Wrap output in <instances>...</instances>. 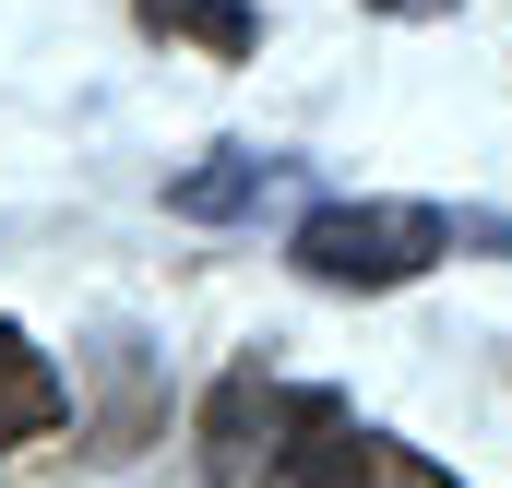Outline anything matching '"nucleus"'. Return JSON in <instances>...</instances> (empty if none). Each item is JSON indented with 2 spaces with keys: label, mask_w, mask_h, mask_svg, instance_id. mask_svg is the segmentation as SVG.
<instances>
[{
  "label": "nucleus",
  "mask_w": 512,
  "mask_h": 488,
  "mask_svg": "<svg viewBox=\"0 0 512 488\" xmlns=\"http://www.w3.org/2000/svg\"><path fill=\"white\" fill-rule=\"evenodd\" d=\"M441 250H453V227L429 203H322V215H298V274H322V286H405Z\"/></svg>",
  "instance_id": "1"
},
{
  "label": "nucleus",
  "mask_w": 512,
  "mask_h": 488,
  "mask_svg": "<svg viewBox=\"0 0 512 488\" xmlns=\"http://www.w3.org/2000/svg\"><path fill=\"white\" fill-rule=\"evenodd\" d=\"M286 417H298V393H274L262 369H227V381H215V405H203V465H215V488L274 477V453H286Z\"/></svg>",
  "instance_id": "2"
},
{
  "label": "nucleus",
  "mask_w": 512,
  "mask_h": 488,
  "mask_svg": "<svg viewBox=\"0 0 512 488\" xmlns=\"http://www.w3.org/2000/svg\"><path fill=\"white\" fill-rule=\"evenodd\" d=\"M60 405H72V393H60V369H48L12 322H0V453H12V441H36Z\"/></svg>",
  "instance_id": "3"
},
{
  "label": "nucleus",
  "mask_w": 512,
  "mask_h": 488,
  "mask_svg": "<svg viewBox=\"0 0 512 488\" xmlns=\"http://www.w3.org/2000/svg\"><path fill=\"white\" fill-rule=\"evenodd\" d=\"M155 36H191L203 60H251V36H262V12L251 0H131Z\"/></svg>",
  "instance_id": "4"
},
{
  "label": "nucleus",
  "mask_w": 512,
  "mask_h": 488,
  "mask_svg": "<svg viewBox=\"0 0 512 488\" xmlns=\"http://www.w3.org/2000/svg\"><path fill=\"white\" fill-rule=\"evenodd\" d=\"M262 191H274V167H262V155H215V167L167 179V215H203V227H215V215H251Z\"/></svg>",
  "instance_id": "5"
},
{
  "label": "nucleus",
  "mask_w": 512,
  "mask_h": 488,
  "mask_svg": "<svg viewBox=\"0 0 512 488\" xmlns=\"http://www.w3.org/2000/svg\"><path fill=\"white\" fill-rule=\"evenodd\" d=\"M334 488H453L441 465H417L405 441H370V429H346V477Z\"/></svg>",
  "instance_id": "6"
},
{
  "label": "nucleus",
  "mask_w": 512,
  "mask_h": 488,
  "mask_svg": "<svg viewBox=\"0 0 512 488\" xmlns=\"http://www.w3.org/2000/svg\"><path fill=\"white\" fill-rule=\"evenodd\" d=\"M370 12H441V0H370Z\"/></svg>",
  "instance_id": "7"
}]
</instances>
